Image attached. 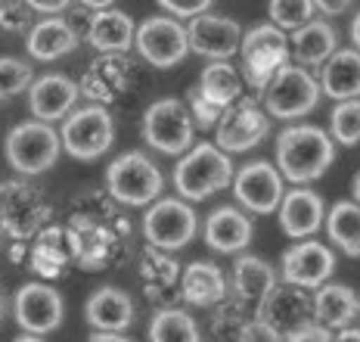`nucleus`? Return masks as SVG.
Instances as JSON below:
<instances>
[{"label":"nucleus","instance_id":"obj_40","mask_svg":"<svg viewBox=\"0 0 360 342\" xmlns=\"http://www.w3.org/2000/svg\"><path fill=\"white\" fill-rule=\"evenodd\" d=\"M351 4H354V0H314V6H317L320 13H326V16H339Z\"/></svg>","mask_w":360,"mask_h":342},{"label":"nucleus","instance_id":"obj_11","mask_svg":"<svg viewBox=\"0 0 360 342\" xmlns=\"http://www.w3.org/2000/svg\"><path fill=\"white\" fill-rule=\"evenodd\" d=\"M217 146H221L224 153H245L252 150V146H258L261 140L267 137V115L261 113V106L252 100V96H245V100H236L230 103V106L221 109V115H217Z\"/></svg>","mask_w":360,"mask_h":342},{"label":"nucleus","instance_id":"obj_31","mask_svg":"<svg viewBox=\"0 0 360 342\" xmlns=\"http://www.w3.org/2000/svg\"><path fill=\"white\" fill-rule=\"evenodd\" d=\"M329 128H333V137L339 140L342 146L360 144V96L339 100V106L329 115Z\"/></svg>","mask_w":360,"mask_h":342},{"label":"nucleus","instance_id":"obj_28","mask_svg":"<svg viewBox=\"0 0 360 342\" xmlns=\"http://www.w3.org/2000/svg\"><path fill=\"white\" fill-rule=\"evenodd\" d=\"M323 221H326L329 240H333L345 255L357 258L360 255V203L342 199V203H335L333 209H329Z\"/></svg>","mask_w":360,"mask_h":342},{"label":"nucleus","instance_id":"obj_21","mask_svg":"<svg viewBox=\"0 0 360 342\" xmlns=\"http://www.w3.org/2000/svg\"><path fill=\"white\" fill-rule=\"evenodd\" d=\"M320 94L333 100H351L360 96V50H333L323 59L320 72Z\"/></svg>","mask_w":360,"mask_h":342},{"label":"nucleus","instance_id":"obj_22","mask_svg":"<svg viewBox=\"0 0 360 342\" xmlns=\"http://www.w3.org/2000/svg\"><path fill=\"white\" fill-rule=\"evenodd\" d=\"M87 41L100 53H124L134 44V19L122 10H94L87 25Z\"/></svg>","mask_w":360,"mask_h":342},{"label":"nucleus","instance_id":"obj_15","mask_svg":"<svg viewBox=\"0 0 360 342\" xmlns=\"http://www.w3.org/2000/svg\"><path fill=\"white\" fill-rule=\"evenodd\" d=\"M239 38H243V28L239 22L227 16H212V13H199L190 19L186 25V41L190 50L208 59H230L239 53Z\"/></svg>","mask_w":360,"mask_h":342},{"label":"nucleus","instance_id":"obj_4","mask_svg":"<svg viewBox=\"0 0 360 342\" xmlns=\"http://www.w3.org/2000/svg\"><path fill=\"white\" fill-rule=\"evenodd\" d=\"M193 113L184 100L165 96L143 113V140L165 156H184L193 146Z\"/></svg>","mask_w":360,"mask_h":342},{"label":"nucleus","instance_id":"obj_41","mask_svg":"<svg viewBox=\"0 0 360 342\" xmlns=\"http://www.w3.org/2000/svg\"><path fill=\"white\" fill-rule=\"evenodd\" d=\"M81 4H84L87 10H106V6H112L115 0H81Z\"/></svg>","mask_w":360,"mask_h":342},{"label":"nucleus","instance_id":"obj_9","mask_svg":"<svg viewBox=\"0 0 360 342\" xmlns=\"http://www.w3.org/2000/svg\"><path fill=\"white\" fill-rule=\"evenodd\" d=\"M134 44L140 56L155 69H174L190 53L186 28L174 16H149L134 28Z\"/></svg>","mask_w":360,"mask_h":342},{"label":"nucleus","instance_id":"obj_32","mask_svg":"<svg viewBox=\"0 0 360 342\" xmlns=\"http://www.w3.org/2000/svg\"><path fill=\"white\" fill-rule=\"evenodd\" d=\"M32 81H34V72L25 59L0 56V100H13V96L25 94Z\"/></svg>","mask_w":360,"mask_h":342},{"label":"nucleus","instance_id":"obj_26","mask_svg":"<svg viewBox=\"0 0 360 342\" xmlns=\"http://www.w3.org/2000/svg\"><path fill=\"white\" fill-rule=\"evenodd\" d=\"M233 286L245 302L261 305L276 289V274L264 258L243 255V258H236V265H233Z\"/></svg>","mask_w":360,"mask_h":342},{"label":"nucleus","instance_id":"obj_20","mask_svg":"<svg viewBox=\"0 0 360 342\" xmlns=\"http://www.w3.org/2000/svg\"><path fill=\"white\" fill-rule=\"evenodd\" d=\"M84 317L94 330H109L122 333L134 324V302L124 289L115 286H100L84 305Z\"/></svg>","mask_w":360,"mask_h":342},{"label":"nucleus","instance_id":"obj_23","mask_svg":"<svg viewBox=\"0 0 360 342\" xmlns=\"http://www.w3.org/2000/svg\"><path fill=\"white\" fill-rule=\"evenodd\" d=\"M180 293L190 305H217L227 296V280H224V271L212 262H193L186 265L184 280H180Z\"/></svg>","mask_w":360,"mask_h":342},{"label":"nucleus","instance_id":"obj_13","mask_svg":"<svg viewBox=\"0 0 360 342\" xmlns=\"http://www.w3.org/2000/svg\"><path fill=\"white\" fill-rule=\"evenodd\" d=\"M230 184H233L236 203L255 215L276 212V205L283 199V175L270 162H249L245 168L236 171V177Z\"/></svg>","mask_w":360,"mask_h":342},{"label":"nucleus","instance_id":"obj_16","mask_svg":"<svg viewBox=\"0 0 360 342\" xmlns=\"http://www.w3.org/2000/svg\"><path fill=\"white\" fill-rule=\"evenodd\" d=\"M78 100V84L69 75H41L28 84V109L41 122H59Z\"/></svg>","mask_w":360,"mask_h":342},{"label":"nucleus","instance_id":"obj_35","mask_svg":"<svg viewBox=\"0 0 360 342\" xmlns=\"http://www.w3.org/2000/svg\"><path fill=\"white\" fill-rule=\"evenodd\" d=\"M286 339H292V342H329L333 339V333H329V327L326 324H320V321H302V324H295L292 330H286Z\"/></svg>","mask_w":360,"mask_h":342},{"label":"nucleus","instance_id":"obj_29","mask_svg":"<svg viewBox=\"0 0 360 342\" xmlns=\"http://www.w3.org/2000/svg\"><path fill=\"white\" fill-rule=\"evenodd\" d=\"M261 317L274 327V330H292L295 324H302L307 321V315H311V302L304 299V296H298L295 293V286L286 289V293H270L264 302H261Z\"/></svg>","mask_w":360,"mask_h":342},{"label":"nucleus","instance_id":"obj_39","mask_svg":"<svg viewBox=\"0 0 360 342\" xmlns=\"http://www.w3.org/2000/svg\"><path fill=\"white\" fill-rule=\"evenodd\" d=\"M28 6H32L34 13H44V16H56V13L69 10L72 0H25Z\"/></svg>","mask_w":360,"mask_h":342},{"label":"nucleus","instance_id":"obj_37","mask_svg":"<svg viewBox=\"0 0 360 342\" xmlns=\"http://www.w3.org/2000/svg\"><path fill=\"white\" fill-rule=\"evenodd\" d=\"M239 339L243 342H249V339H267V342H276L280 339V330H274L264 317H258L255 324H249V327H243V333H239Z\"/></svg>","mask_w":360,"mask_h":342},{"label":"nucleus","instance_id":"obj_5","mask_svg":"<svg viewBox=\"0 0 360 342\" xmlns=\"http://www.w3.org/2000/svg\"><path fill=\"white\" fill-rule=\"evenodd\" d=\"M320 103V84L304 65H280L264 84V109L274 118H302Z\"/></svg>","mask_w":360,"mask_h":342},{"label":"nucleus","instance_id":"obj_36","mask_svg":"<svg viewBox=\"0 0 360 342\" xmlns=\"http://www.w3.org/2000/svg\"><path fill=\"white\" fill-rule=\"evenodd\" d=\"M162 10H168L174 19H193L199 13H205L214 0H155Z\"/></svg>","mask_w":360,"mask_h":342},{"label":"nucleus","instance_id":"obj_42","mask_svg":"<svg viewBox=\"0 0 360 342\" xmlns=\"http://www.w3.org/2000/svg\"><path fill=\"white\" fill-rule=\"evenodd\" d=\"M351 41H354V47L360 50V13L354 16V22H351Z\"/></svg>","mask_w":360,"mask_h":342},{"label":"nucleus","instance_id":"obj_10","mask_svg":"<svg viewBox=\"0 0 360 342\" xmlns=\"http://www.w3.org/2000/svg\"><path fill=\"white\" fill-rule=\"evenodd\" d=\"M199 218L196 212L186 205V199H159L149 205V212L143 215V234L155 249L165 252H177L184 246H190L196 236Z\"/></svg>","mask_w":360,"mask_h":342},{"label":"nucleus","instance_id":"obj_25","mask_svg":"<svg viewBox=\"0 0 360 342\" xmlns=\"http://www.w3.org/2000/svg\"><path fill=\"white\" fill-rule=\"evenodd\" d=\"M292 47L289 53L298 59L302 65H320L323 59L335 50V28L329 22L307 19L304 25L292 28Z\"/></svg>","mask_w":360,"mask_h":342},{"label":"nucleus","instance_id":"obj_7","mask_svg":"<svg viewBox=\"0 0 360 342\" xmlns=\"http://www.w3.org/2000/svg\"><path fill=\"white\" fill-rule=\"evenodd\" d=\"M63 150L78 162H94L103 153H109L112 140H115V122H112L109 109L103 106H84L78 113L65 115L63 131Z\"/></svg>","mask_w":360,"mask_h":342},{"label":"nucleus","instance_id":"obj_18","mask_svg":"<svg viewBox=\"0 0 360 342\" xmlns=\"http://www.w3.org/2000/svg\"><path fill=\"white\" fill-rule=\"evenodd\" d=\"M202 236H205L208 249L221 252V255H233V252H243L252 243V221L233 205H221V209L208 215Z\"/></svg>","mask_w":360,"mask_h":342},{"label":"nucleus","instance_id":"obj_33","mask_svg":"<svg viewBox=\"0 0 360 342\" xmlns=\"http://www.w3.org/2000/svg\"><path fill=\"white\" fill-rule=\"evenodd\" d=\"M270 22L280 25L283 32H292V28L304 25L307 19L314 16V0H270Z\"/></svg>","mask_w":360,"mask_h":342},{"label":"nucleus","instance_id":"obj_43","mask_svg":"<svg viewBox=\"0 0 360 342\" xmlns=\"http://www.w3.org/2000/svg\"><path fill=\"white\" fill-rule=\"evenodd\" d=\"M339 339L342 342H354V339L360 342V330H345V333H339Z\"/></svg>","mask_w":360,"mask_h":342},{"label":"nucleus","instance_id":"obj_17","mask_svg":"<svg viewBox=\"0 0 360 342\" xmlns=\"http://www.w3.org/2000/svg\"><path fill=\"white\" fill-rule=\"evenodd\" d=\"M276 209H280V230L292 240H304V236L317 234L326 218L323 199L307 187H295L292 193H286Z\"/></svg>","mask_w":360,"mask_h":342},{"label":"nucleus","instance_id":"obj_8","mask_svg":"<svg viewBox=\"0 0 360 342\" xmlns=\"http://www.w3.org/2000/svg\"><path fill=\"white\" fill-rule=\"evenodd\" d=\"M239 53H243V72L252 87H264L270 75L280 65L289 63V38L280 25H255L239 38Z\"/></svg>","mask_w":360,"mask_h":342},{"label":"nucleus","instance_id":"obj_12","mask_svg":"<svg viewBox=\"0 0 360 342\" xmlns=\"http://www.w3.org/2000/svg\"><path fill=\"white\" fill-rule=\"evenodd\" d=\"M16 324L32 336H47L53 333L65 317V302L53 286L47 284H25L13 299Z\"/></svg>","mask_w":360,"mask_h":342},{"label":"nucleus","instance_id":"obj_44","mask_svg":"<svg viewBox=\"0 0 360 342\" xmlns=\"http://www.w3.org/2000/svg\"><path fill=\"white\" fill-rule=\"evenodd\" d=\"M351 190H354V203H360V171L354 175V181H351Z\"/></svg>","mask_w":360,"mask_h":342},{"label":"nucleus","instance_id":"obj_2","mask_svg":"<svg viewBox=\"0 0 360 342\" xmlns=\"http://www.w3.org/2000/svg\"><path fill=\"white\" fill-rule=\"evenodd\" d=\"M230 181H233V162L214 144L193 146L174 168V187L186 203H202V199L227 190Z\"/></svg>","mask_w":360,"mask_h":342},{"label":"nucleus","instance_id":"obj_19","mask_svg":"<svg viewBox=\"0 0 360 342\" xmlns=\"http://www.w3.org/2000/svg\"><path fill=\"white\" fill-rule=\"evenodd\" d=\"M75 47H78V34H75V28L65 19L47 16L34 22V25H28L25 50L37 63H53L59 56H69Z\"/></svg>","mask_w":360,"mask_h":342},{"label":"nucleus","instance_id":"obj_3","mask_svg":"<svg viewBox=\"0 0 360 342\" xmlns=\"http://www.w3.org/2000/svg\"><path fill=\"white\" fill-rule=\"evenodd\" d=\"M59 150H63L59 134L50 128V122H41V118L19 122L4 140V153L10 168L25 177L44 175V171L53 168L59 159Z\"/></svg>","mask_w":360,"mask_h":342},{"label":"nucleus","instance_id":"obj_6","mask_svg":"<svg viewBox=\"0 0 360 342\" xmlns=\"http://www.w3.org/2000/svg\"><path fill=\"white\" fill-rule=\"evenodd\" d=\"M106 187L122 205H149L165 187L162 171L143 153H124L106 171Z\"/></svg>","mask_w":360,"mask_h":342},{"label":"nucleus","instance_id":"obj_14","mask_svg":"<svg viewBox=\"0 0 360 342\" xmlns=\"http://www.w3.org/2000/svg\"><path fill=\"white\" fill-rule=\"evenodd\" d=\"M335 271V255L329 252L323 243L304 236L302 243H295L292 249L283 252V280L289 286L298 289H317L326 284Z\"/></svg>","mask_w":360,"mask_h":342},{"label":"nucleus","instance_id":"obj_27","mask_svg":"<svg viewBox=\"0 0 360 342\" xmlns=\"http://www.w3.org/2000/svg\"><path fill=\"white\" fill-rule=\"evenodd\" d=\"M196 91L205 96L208 103H214L217 109H224V106H230L239 94H243V78H239V72L230 63L214 59V63H208L205 69H202Z\"/></svg>","mask_w":360,"mask_h":342},{"label":"nucleus","instance_id":"obj_34","mask_svg":"<svg viewBox=\"0 0 360 342\" xmlns=\"http://www.w3.org/2000/svg\"><path fill=\"white\" fill-rule=\"evenodd\" d=\"M32 6L25 0H4L0 4V28L6 32H25L32 25Z\"/></svg>","mask_w":360,"mask_h":342},{"label":"nucleus","instance_id":"obj_24","mask_svg":"<svg viewBox=\"0 0 360 342\" xmlns=\"http://www.w3.org/2000/svg\"><path fill=\"white\" fill-rule=\"evenodd\" d=\"M311 311L317 315L320 324L329 327V330H333V327H348L360 311V299L351 286H342V284L323 286L320 284L317 296H314V302H311Z\"/></svg>","mask_w":360,"mask_h":342},{"label":"nucleus","instance_id":"obj_38","mask_svg":"<svg viewBox=\"0 0 360 342\" xmlns=\"http://www.w3.org/2000/svg\"><path fill=\"white\" fill-rule=\"evenodd\" d=\"M190 103H193V109H196L199 125H214V122H217V115H221V109H217L214 103H208L199 91H193V94H190Z\"/></svg>","mask_w":360,"mask_h":342},{"label":"nucleus","instance_id":"obj_30","mask_svg":"<svg viewBox=\"0 0 360 342\" xmlns=\"http://www.w3.org/2000/svg\"><path fill=\"white\" fill-rule=\"evenodd\" d=\"M153 342H199V327L184 308H165L149 321Z\"/></svg>","mask_w":360,"mask_h":342},{"label":"nucleus","instance_id":"obj_1","mask_svg":"<svg viewBox=\"0 0 360 342\" xmlns=\"http://www.w3.org/2000/svg\"><path fill=\"white\" fill-rule=\"evenodd\" d=\"M335 162V146L323 128L314 125H292L276 137V168L283 181L311 184L323 177Z\"/></svg>","mask_w":360,"mask_h":342}]
</instances>
